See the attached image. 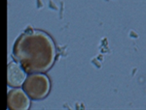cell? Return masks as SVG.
Listing matches in <instances>:
<instances>
[{"mask_svg": "<svg viewBox=\"0 0 146 110\" xmlns=\"http://www.w3.org/2000/svg\"><path fill=\"white\" fill-rule=\"evenodd\" d=\"M13 57L27 74L45 72L53 67L56 61V44L46 32L30 30L16 40Z\"/></svg>", "mask_w": 146, "mask_h": 110, "instance_id": "1", "label": "cell"}, {"mask_svg": "<svg viewBox=\"0 0 146 110\" xmlns=\"http://www.w3.org/2000/svg\"><path fill=\"white\" fill-rule=\"evenodd\" d=\"M27 74L25 69L17 61H11L7 68V83L11 87H20L23 85Z\"/></svg>", "mask_w": 146, "mask_h": 110, "instance_id": "4", "label": "cell"}, {"mask_svg": "<svg viewBox=\"0 0 146 110\" xmlns=\"http://www.w3.org/2000/svg\"><path fill=\"white\" fill-rule=\"evenodd\" d=\"M30 98L20 88H16L8 93V108L11 110H27L30 106Z\"/></svg>", "mask_w": 146, "mask_h": 110, "instance_id": "3", "label": "cell"}, {"mask_svg": "<svg viewBox=\"0 0 146 110\" xmlns=\"http://www.w3.org/2000/svg\"><path fill=\"white\" fill-rule=\"evenodd\" d=\"M25 92L31 100H44L51 90V82L49 77L43 72L30 74L23 85Z\"/></svg>", "mask_w": 146, "mask_h": 110, "instance_id": "2", "label": "cell"}]
</instances>
